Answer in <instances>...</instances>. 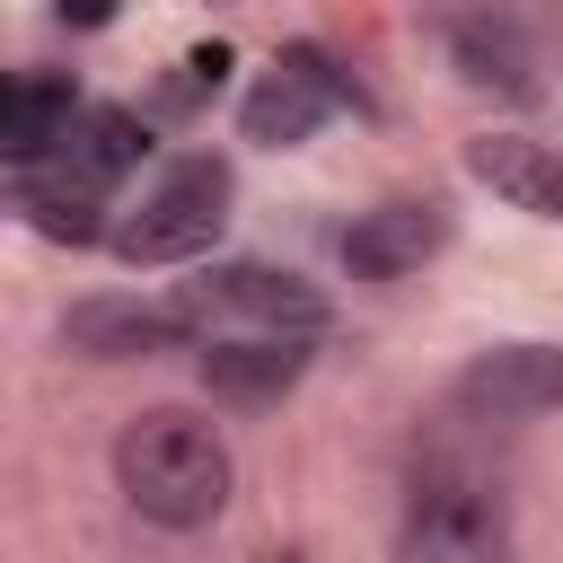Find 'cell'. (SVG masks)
<instances>
[{
	"instance_id": "obj_8",
	"label": "cell",
	"mask_w": 563,
	"mask_h": 563,
	"mask_svg": "<svg viewBox=\"0 0 563 563\" xmlns=\"http://www.w3.org/2000/svg\"><path fill=\"white\" fill-rule=\"evenodd\" d=\"M457 396L493 422L510 413H554L563 405V343H493L457 369Z\"/></svg>"
},
{
	"instance_id": "obj_1",
	"label": "cell",
	"mask_w": 563,
	"mask_h": 563,
	"mask_svg": "<svg viewBox=\"0 0 563 563\" xmlns=\"http://www.w3.org/2000/svg\"><path fill=\"white\" fill-rule=\"evenodd\" d=\"M114 484H123V501L150 528H176L185 537V528H211L229 510L238 466H229L220 422H202L194 405H141L114 431Z\"/></svg>"
},
{
	"instance_id": "obj_4",
	"label": "cell",
	"mask_w": 563,
	"mask_h": 563,
	"mask_svg": "<svg viewBox=\"0 0 563 563\" xmlns=\"http://www.w3.org/2000/svg\"><path fill=\"white\" fill-rule=\"evenodd\" d=\"M396 563H510V501L484 475L431 466L396 519Z\"/></svg>"
},
{
	"instance_id": "obj_6",
	"label": "cell",
	"mask_w": 563,
	"mask_h": 563,
	"mask_svg": "<svg viewBox=\"0 0 563 563\" xmlns=\"http://www.w3.org/2000/svg\"><path fill=\"white\" fill-rule=\"evenodd\" d=\"M62 343L88 352V361H158V352H185L202 334H194V317L176 299H114L106 290V299H70Z\"/></svg>"
},
{
	"instance_id": "obj_13",
	"label": "cell",
	"mask_w": 563,
	"mask_h": 563,
	"mask_svg": "<svg viewBox=\"0 0 563 563\" xmlns=\"http://www.w3.org/2000/svg\"><path fill=\"white\" fill-rule=\"evenodd\" d=\"M141 150H150V123L132 114V106H88L79 123H70V141L53 150V167H70L79 185H97V194H114L132 167H141Z\"/></svg>"
},
{
	"instance_id": "obj_15",
	"label": "cell",
	"mask_w": 563,
	"mask_h": 563,
	"mask_svg": "<svg viewBox=\"0 0 563 563\" xmlns=\"http://www.w3.org/2000/svg\"><path fill=\"white\" fill-rule=\"evenodd\" d=\"M62 18H70V26H106V18H114V0H62Z\"/></svg>"
},
{
	"instance_id": "obj_3",
	"label": "cell",
	"mask_w": 563,
	"mask_h": 563,
	"mask_svg": "<svg viewBox=\"0 0 563 563\" xmlns=\"http://www.w3.org/2000/svg\"><path fill=\"white\" fill-rule=\"evenodd\" d=\"M229 194H238L229 158H211V150L176 158V167L114 220V255H123V264H194V255H211V238L229 229Z\"/></svg>"
},
{
	"instance_id": "obj_7",
	"label": "cell",
	"mask_w": 563,
	"mask_h": 563,
	"mask_svg": "<svg viewBox=\"0 0 563 563\" xmlns=\"http://www.w3.org/2000/svg\"><path fill=\"white\" fill-rule=\"evenodd\" d=\"M440 246H449V211H440L431 194L378 202V211H361V220L343 229V264H352L361 282H405V273H422Z\"/></svg>"
},
{
	"instance_id": "obj_10",
	"label": "cell",
	"mask_w": 563,
	"mask_h": 563,
	"mask_svg": "<svg viewBox=\"0 0 563 563\" xmlns=\"http://www.w3.org/2000/svg\"><path fill=\"white\" fill-rule=\"evenodd\" d=\"M9 202L26 211V229L35 238H53V246H97V238H114V220H106V202L114 194H97V185H79L70 167H9Z\"/></svg>"
},
{
	"instance_id": "obj_9",
	"label": "cell",
	"mask_w": 563,
	"mask_h": 563,
	"mask_svg": "<svg viewBox=\"0 0 563 563\" xmlns=\"http://www.w3.org/2000/svg\"><path fill=\"white\" fill-rule=\"evenodd\" d=\"M79 114H88V106H79L70 70H18L9 97H0V158H9V167H44V158L70 141Z\"/></svg>"
},
{
	"instance_id": "obj_14",
	"label": "cell",
	"mask_w": 563,
	"mask_h": 563,
	"mask_svg": "<svg viewBox=\"0 0 563 563\" xmlns=\"http://www.w3.org/2000/svg\"><path fill=\"white\" fill-rule=\"evenodd\" d=\"M457 62H466V79H484V88H493V79H501L510 97L537 88V79H528V53H519L510 26H493V35H484V26H457Z\"/></svg>"
},
{
	"instance_id": "obj_12",
	"label": "cell",
	"mask_w": 563,
	"mask_h": 563,
	"mask_svg": "<svg viewBox=\"0 0 563 563\" xmlns=\"http://www.w3.org/2000/svg\"><path fill=\"white\" fill-rule=\"evenodd\" d=\"M466 167H475V185H493L510 211L563 220V158H554L545 141H528V132H484V141H466Z\"/></svg>"
},
{
	"instance_id": "obj_5",
	"label": "cell",
	"mask_w": 563,
	"mask_h": 563,
	"mask_svg": "<svg viewBox=\"0 0 563 563\" xmlns=\"http://www.w3.org/2000/svg\"><path fill=\"white\" fill-rule=\"evenodd\" d=\"M343 106V79H334V62L317 53V44H290L255 88H246V106H238V132L246 141H264V150H299L325 114Z\"/></svg>"
},
{
	"instance_id": "obj_2",
	"label": "cell",
	"mask_w": 563,
	"mask_h": 563,
	"mask_svg": "<svg viewBox=\"0 0 563 563\" xmlns=\"http://www.w3.org/2000/svg\"><path fill=\"white\" fill-rule=\"evenodd\" d=\"M176 308L194 317V334H211V343H229V334H273V343H317L325 334V290L317 282H299V273H282V264H211V273H194L185 290H176Z\"/></svg>"
},
{
	"instance_id": "obj_11",
	"label": "cell",
	"mask_w": 563,
	"mask_h": 563,
	"mask_svg": "<svg viewBox=\"0 0 563 563\" xmlns=\"http://www.w3.org/2000/svg\"><path fill=\"white\" fill-rule=\"evenodd\" d=\"M299 378H308V343H273V334L202 343V387H211V405H282Z\"/></svg>"
}]
</instances>
